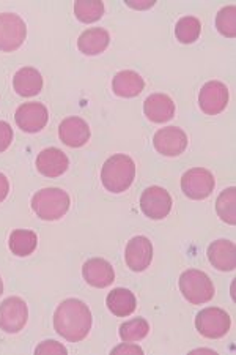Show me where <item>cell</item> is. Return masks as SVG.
<instances>
[{
    "label": "cell",
    "mask_w": 236,
    "mask_h": 355,
    "mask_svg": "<svg viewBox=\"0 0 236 355\" xmlns=\"http://www.w3.org/2000/svg\"><path fill=\"white\" fill-rule=\"evenodd\" d=\"M143 112L154 123H164L174 119L175 103L165 94H153L143 103Z\"/></svg>",
    "instance_id": "ac0fdd59"
},
{
    "label": "cell",
    "mask_w": 236,
    "mask_h": 355,
    "mask_svg": "<svg viewBox=\"0 0 236 355\" xmlns=\"http://www.w3.org/2000/svg\"><path fill=\"white\" fill-rule=\"evenodd\" d=\"M3 294V283H2V278H0V295Z\"/></svg>",
    "instance_id": "836d02e7"
},
{
    "label": "cell",
    "mask_w": 236,
    "mask_h": 355,
    "mask_svg": "<svg viewBox=\"0 0 236 355\" xmlns=\"http://www.w3.org/2000/svg\"><path fill=\"white\" fill-rule=\"evenodd\" d=\"M216 28L219 33L227 38H235L236 35V7L228 5L219 11L216 16Z\"/></svg>",
    "instance_id": "83f0119b"
},
{
    "label": "cell",
    "mask_w": 236,
    "mask_h": 355,
    "mask_svg": "<svg viewBox=\"0 0 236 355\" xmlns=\"http://www.w3.org/2000/svg\"><path fill=\"white\" fill-rule=\"evenodd\" d=\"M216 211L224 223L227 225H236V188H227L224 190L216 200Z\"/></svg>",
    "instance_id": "cb8c5ba5"
},
{
    "label": "cell",
    "mask_w": 236,
    "mask_h": 355,
    "mask_svg": "<svg viewBox=\"0 0 236 355\" xmlns=\"http://www.w3.org/2000/svg\"><path fill=\"white\" fill-rule=\"evenodd\" d=\"M114 354H143L142 349L139 346H134V345H128V343H125V345H120L118 347H115L112 351Z\"/></svg>",
    "instance_id": "4dcf8cb0"
},
{
    "label": "cell",
    "mask_w": 236,
    "mask_h": 355,
    "mask_svg": "<svg viewBox=\"0 0 236 355\" xmlns=\"http://www.w3.org/2000/svg\"><path fill=\"white\" fill-rule=\"evenodd\" d=\"M154 148L164 157H178L186 150L188 136L181 128L167 127L156 131L153 137Z\"/></svg>",
    "instance_id": "7c38bea8"
},
{
    "label": "cell",
    "mask_w": 236,
    "mask_h": 355,
    "mask_svg": "<svg viewBox=\"0 0 236 355\" xmlns=\"http://www.w3.org/2000/svg\"><path fill=\"white\" fill-rule=\"evenodd\" d=\"M27 37V26L19 15H0V51L13 53L19 49Z\"/></svg>",
    "instance_id": "8992f818"
},
{
    "label": "cell",
    "mask_w": 236,
    "mask_h": 355,
    "mask_svg": "<svg viewBox=\"0 0 236 355\" xmlns=\"http://www.w3.org/2000/svg\"><path fill=\"white\" fill-rule=\"evenodd\" d=\"M145 83L139 73L132 70H125L115 74L112 81V90L117 96L122 98H134V96L140 95Z\"/></svg>",
    "instance_id": "d6986e66"
},
{
    "label": "cell",
    "mask_w": 236,
    "mask_h": 355,
    "mask_svg": "<svg viewBox=\"0 0 236 355\" xmlns=\"http://www.w3.org/2000/svg\"><path fill=\"white\" fill-rule=\"evenodd\" d=\"M28 319L27 303L21 297H8L0 305V330L5 334H18L26 327Z\"/></svg>",
    "instance_id": "ba28073f"
},
{
    "label": "cell",
    "mask_w": 236,
    "mask_h": 355,
    "mask_svg": "<svg viewBox=\"0 0 236 355\" xmlns=\"http://www.w3.org/2000/svg\"><path fill=\"white\" fill-rule=\"evenodd\" d=\"M13 87L21 96H35L43 89V78L35 68L24 67L15 74Z\"/></svg>",
    "instance_id": "44dd1931"
},
{
    "label": "cell",
    "mask_w": 236,
    "mask_h": 355,
    "mask_svg": "<svg viewBox=\"0 0 236 355\" xmlns=\"http://www.w3.org/2000/svg\"><path fill=\"white\" fill-rule=\"evenodd\" d=\"M215 175L205 168H192L181 177V190L189 199H206L215 191Z\"/></svg>",
    "instance_id": "52a82bcc"
},
{
    "label": "cell",
    "mask_w": 236,
    "mask_h": 355,
    "mask_svg": "<svg viewBox=\"0 0 236 355\" xmlns=\"http://www.w3.org/2000/svg\"><path fill=\"white\" fill-rule=\"evenodd\" d=\"M230 325H232V319H230L227 311L215 306L205 308L195 318V327H197L199 334L205 338H210V340L226 336L230 330Z\"/></svg>",
    "instance_id": "5b68a950"
},
{
    "label": "cell",
    "mask_w": 236,
    "mask_h": 355,
    "mask_svg": "<svg viewBox=\"0 0 236 355\" xmlns=\"http://www.w3.org/2000/svg\"><path fill=\"white\" fill-rule=\"evenodd\" d=\"M13 142V128L8 122L0 120V153L7 150Z\"/></svg>",
    "instance_id": "f1b7e54d"
},
{
    "label": "cell",
    "mask_w": 236,
    "mask_h": 355,
    "mask_svg": "<svg viewBox=\"0 0 236 355\" xmlns=\"http://www.w3.org/2000/svg\"><path fill=\"white\" fill-rule=\"evenodd\" d=\"M180 291L184 299L192 305H201L215 297V284L208 275L197 268H191L181 273Z\"/></svg>",
    "instance_id": "277c9868"
},
{
    "label": "cell",
    "mask_w": 236,
    "mask_h": 355,
    "mask_svg": "<svg viewBox=\"0 0 236 355\" xmlns=\"http://www.w3.org/2000/svg\"><path fill=\"white\" fill-rule=\"evenodd\" d=\"M38 237L30 229H16L10 236V250L19 257L30 256L37 250Z\"/></svg>",
    "instance_id": "603a6c76"
},
{
    "label": "cell",
    "mask_w": 236,
    "mask_h": 355,
    "mask_svg": "<svg viewBox=\"0 0 236 355\" xmlns=\"http://www.w3.org/2000/svg\"><path fill=\"white\" fill-rule=\"evenodd\" d=\"M149 324L143 318H136L120 325V338L125 343L140 341L148 335Z\"/></svg>",
    "instance_id": "4316f807"
},
{
    "label": "cell",
    "mask_w": 236,
    "mask_h": 355,
    "mask_svg": "<svg viewBox=\"0 0 236 355\" xmlns=\"http://www.w3.org/2000/svg\"><path fill=\"white\" fill-rule=\"evenodd\" d=\"M59 136L68 147H82L90 139L89 123L80 117H68L60 123Z\"/></svg>",
    "instance_id": "2e32d148"
},
{
    "label": "cell",
    "mask_w": 236,
    "mask_h": 355,
    "mask_svg": "<svg viewBox=\"0 0 236 355\" xmlns=\"http://www.w3.org/2000/svg\"><path fill=\"white\" fill-rule=\"evenodd\" d=\"M153 245L147 237H132L125 250V261L132 272H143L152 264Z\"/></svg>",
    "instance_id": "4fadbf2b"
},
{
    "label": "cell",
    "mask_w": 236,
    "mask_h": 355,
    "mask_svg": "<svg viewBox=\"0 0 236 355\" xmlns=\"http://www.w3.org/2000/svg\"><path fill=\"white\" fill-rule=\"evenodd\" d=\"M143 215L152 220H163L172 210V198L163 187H148L140 196Z\"/></svg>",
    "instance_id": "9c48e42d"
},
{
    "label": "cell",
    "mask_w": 236,
    "mask_h": 355,
    "mask_svg": "<svg viewBox=\"0 0 236 355\" xmlns=\"http://www.w3.org/2000/svg\"><path fill=\"white\" fill-rule=\"evenodd\" d=\"M74 15H76V18L80 22H85V24L96 22L105 15V3L98 2V0H91V2L79 0V2L74 3Z\"/></svg>",
    "instance_id": "484cf974"
},
{
    "label": "cell",
    "mask_w": 236,
    "mask_h": 355,
    "mask_svg": "<svg viewBox=\"0 0 236 355\" xmlns=\"http://www.w3.org/2000/svg\"><path fill=\"white\" fill-rule=\"evenodd\" d=\"M109 43H111V37H109V32L106 28L95 27L80 33L78 40V48L85 55H98L105 53Z\"/></svg>",
    "instance_id": "ffe728a7"
},
{
    "label": "cell",
    "mask_w": 236,
    "mask_h": 355,
    "mask_svg": "<svg viewBox=\"0 0 236 355\" xmlns=\"http://www.w3.org/2000/svg\"><path fill=\"white\" fill-rule=\"evenodd\" d=\"M54 329L70 343L82 341L91 329V313L82 300H63L54 313Z\"/></svg>",
    "instance_id": "6da1fadb"
},
{
    "label": "cell",
    "mask_w": 236,
    "mask_h": 355,
    "mask_svg": "<svg viewBox=\"0 0 236 355\" xmlns=\"http://www.w3.org/2000/svg\"><path fill=\"white\" fill-rule=\"evenodd\" d=\"M15 119L22 131H26V133H38V131H42L46 127V123H48L49 112L48 107H46L43 103L32 101L21 105L18 110H16Z\"/></svg>",
    "instance_id": "8fae6325"
},
{
    "label": "cell",
    "mask_w": 236,
    "mask_h": 355,
    "mask_svg": "<svg viewBox=\"0 0 236 355\" xmlns=\"http://www.w3.org/2000/svg\"><path fill=\"white\" fill-rule=\"evenodd\" d=\"M8 191H10V182L7 177L0 173V202L8 196Z\"/></svg>",
    "instance_id": "1f68e13d"
},
{
    "label": "cell",
    "mask_w": 236,
    "mask_h": 355,
    "mask_svg": "<svg viewBox=\"0 0 236 355\" xmlns=\"http://www.w3.org/2000/svg\"><path fill=\"white\" fill-rule=\"evenodd\" d=\"M68 166H70V159L57 147L44 148L37 157L38 173L49 179L60 177L68 169Z\"/></svg>",
    "instance_id": "5bb4252c"
},
{
    "label": "cell",
    "mask_w": 236,
    "mask_h": 355,
    "mask_svg": "<svg viewBox=\"0 0 236 355\" xmlns=\"http://www.w3.org/2000/svg\"><path fill=\"white\" fill-rule=\"evenodd\" d=\"M37 354H68L66 347L57 341H44L35 349Z\"/></svg>",
    "instance_id": "f546056e"
},
{
    "label": "cell",
    "mask_w": 236,
    "mask_h": 355,
    "mask_svg": "<svg viewBox=\"0 0 236 355\" xmlns=\"http://www.w3.org/2000/svg\"><path fill=\"white\" fill-rule=\"evenodd\" d=\"M201 32V22L195 16H183L175 26L176 40L183 44L197 42Z\"/></svg>",
    "instance_id": "d4e9b609"
},
{
    "label": "cell",
    "mask_w": 236,
    "mask_h": 355,
    "mask_svg": "<svg viewBox=\"0 0 236 355\" xmlns=\"http://www.w3.org/2000/svg\"><path fill=\"white\" fill-rule=\"evenodd\" d=\"M106 303H107L109 311H111L114 316H117V318L131 316V314L134 313L137 308L136 295L132 294L131 291L123 289V288L114 289L111 294L107 295Z\"/></svg>",
    "instance_id": "7402d4cb"
},
{
    "label": "cell",
    "mask_w": 236,
    "mask_h": 355,
    "mask_svg": "<svg viewBox=\"0 0 236 355\" xmlns=\"http://www.w3.org/2000/svg\"><path fill=\"white\" fill-rule=\"evenodd\" d=\"M136 177V164L128 155H114L106 159L101 169V182L107 191L123 193L132 185Z\"/></svg>",
    "instance_id": "7a4b0ae2"
},
{
    "label": "cell",
    "mask_w": 236,
    "mask_h": 355,
    "mask_svg": "<svg viewBox=\"0 0 236 355\" xmlns=\"http://www.w3.org/2000/svg\"><path fill=\"white\" fill-rule=\"evenodd\" d=\"M200 110L206 116H217L228 105V89L221 81H210L201 87L199 94Z\"/></svg>",
    "instance_id": "30bf717a"
},
{
    "label": "cell",
    "mask_w": 236,
    "mask_h": 355,
    "mask_svg": "<svg viewBox=\"0 0 236 355\" xmlns=\"http://www.w3.org/2000/svg\"><path fill=\"white\" fill-rule=\"evenodd\" d=\"M126 5L131 8H136V10H147L149 7H153L154 0H143V2H134V0H128Z\"/></svg>",
    "instance_id": "d6a6232c"
},
{
    "label": "cell",
    "mask_w": 236,
    "mask_h": 355,
    "mask_svg": "<svg viewBox=\"0 0 236 355\" xmlns=\"http://www.w3.org/2000/svg\"><path fill=\"white\" fill-rule=\"evenodd\" d=\"M211 266L221 272H233L236 267V246L230 240L221 239L208 246Z\"/></svg>",
    "instance_id": "e0dca14e"
},
{
    "label": "cell",
    "mask_w": 236,
    "mask_h": 355,
    "mask_svg": "<svg viewBox=\"0 0 236 355\" xmlns=\"http://www.w3.org/2000/svg\"><path fill=\"white\" fill-rule=\"evenodd\" d=\"M82 277L90 286L98 289H105L111 286L115 279L114 267L106 259L93 257L89 259L82 267Z\"/></svg>",
    "instance_id": "9a60e30c"
},
{
    "label": "cell",
    "mask_w": 236,
    "mask_h": 355,
    "mask_svg": "<svg viewBox=\"0 0 236 355\" xmlns=\"http://www.w3.org/2000/svg\"><path fill=\"white\" fill-rule=\"evenodd\" d=\"M70 196L60 188H43L32 198V210L44 221H57L70 210Z\"/></svg>",
    "instance_id": "3957f363"
}]
</instances>
